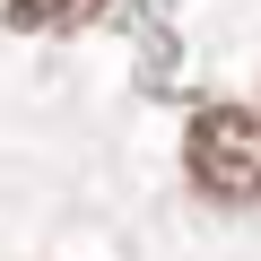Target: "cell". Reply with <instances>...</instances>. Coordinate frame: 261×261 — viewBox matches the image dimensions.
<instances>
[{
	"instance_id": "1",
	"label": "cell",
	"mask_w": 261,
	"mask_h": 261,
	"mask_svg": "<svg viewBox=\"0 0 261 261\" xmlns=\"http://www.w3.org/2000/svg\"><path fill=\"white\" fill-rule=\"evenodd\" d=\"M183 174H192V192L200 200H218V209H252L261 200V113L252 105H192V122H183Z\"/></svg>"
},
{
	"instance_id": "2",
	"label": "cell",
	"mask_w": 261,
	"mask_h": 261,
	"mask_svg": "<svg viewBox=\"0 0 261 261\" xmlns=\"http://www.w3.org/2000/svg\"><path fill=\"white\" fill-rule=\"evenodd\" d=\"M105 0H0V27H18V35H79L96 27Z\"/></svg>"
}]
</instances>
